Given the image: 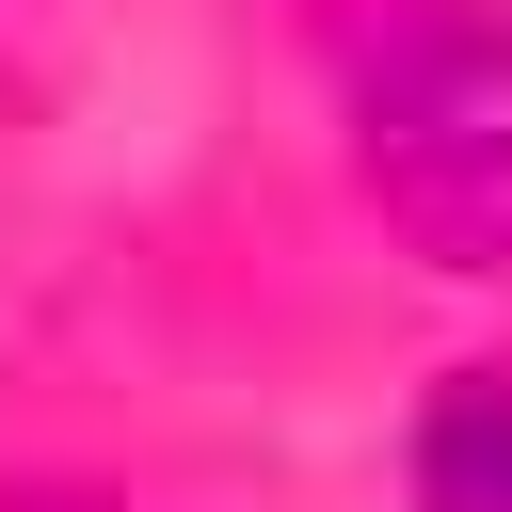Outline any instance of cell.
Instances as JSON below:
<instances>
[{
  "label": "cell",
  "instance_id": "obj_1",
  "mask_svg": "<svg viewBox=\"0 0 512 512\" xmlns=\"http://www.w3.org/2000/svg\"><path fill=\"white\" fill-rule=\"evenodd\" d=\"M352 144L432 272H512V32L464 0H384L352 32Z\"/></svg>",
  "mask_w": 512,
  "mask_h": 512
},
{
  "label": "cell",
  "instance_id": "obj_2",
  "mask_svg": "<svg viewBox=\"0 0 512 512\" xmlns=\"http://www.w3.org/2000/svg\"><path fill=\"white\" fill-rule=\"evenodd\" d=\"M416 496L432 512H512V368H448L416 416Z\"/></svg>",
  "mask_w": 512,
  "mask_h": 512
}]
</instances>
